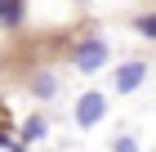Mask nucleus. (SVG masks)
I'll use <instances>...</instances> for the list:
<instances>
[{
  "mask_svg": "<svg viewBox=\"0 0 156 152\" xmlns=\"http://www.w3.org/2000/svg\"><path fill=\"white\" fill-rule=\"evenodd\" d=\"M76 72H98V67H107V40L103 36H85L80 45H76Z\"/></svg>",
  "mask_w": 156,
  "mask_h": 152,
  "instance_id": "obj_1",
  "label": "nucleus"
},
{
  "mask_svg": "<svg viewBox=\"0 0 156 152\" xmlns=\"http://www.w3.org/2000/svg\"><path fill=\"white\" fill-rule=\"evenodd\" d=\"M103 117H107V94H98V90L80 94V103H76V125H80V130H94Z\"/></svg>",
  "mask_w": 156,
  "mask_h": 152,
  "instance_id": "obj_2",
  "label": "nucleus"
},
{
  "mask_svg": "<svg viewBox=\"0 0 156 152\" xmlns=\"http://www.w3.org/2000/svg\"><path fill=\"white\" fill-rule=\"evenodd\" d=\"M138 85H147V63H138V58L120 63L116 67V94H134Z\"/></svg>",
  "mask_w": 156,
  "mask_h": 152,
  "instance_id": "obj_3",
  "label": "nucleus"
},
{
  "mask_svg": "<svg viewBox=\"0 0 156 152\" xmlns=\"http://www.w3.org/2000/svg\"><path fill=\"white\" fill-rule=\"evenodd\" d=\"M31 90H36V98H54V90H58V76H54V72H36Z\"/></svg>",
  "mask_w": 156,
  "mask_h": 152,
  "instance_id": "obj_4",
  "label": "nucleus"
},
{
  "mask_svg": "<svg viewBox=\"0 0 156 152\" xmlns=\"http://www.w3.org/2000/svg\"><path fill=\"white\" fill-rule=\"evenodd\" d=\"M45 134H49V121H45V117H27V125H23V139H27V143L45 139Z\"/></svg>",
  "mask_w": 156,
  "mask_h": 152,
  "instance_id": "obj_5",
  "label": "nucleus"
},
{
  "mask_svg": "<svg viewBox=\"0 0 156 152\" xmlns=\"http://www.w3.org/2000/svg\"><path fill=\"white\" fill-rule=\"evenodd\" d=\"M23 18H27V9H23V5H0V23H5V27H18Z\"/></svg>",
  "mask_w": 156,
  "mask_h": 152,
  "instance_id": "obj_6",
  "label": "nucleus"
},
{
  "mask_svg": "<svg viewBox=\"0 0 156 152\" xmlns=\"http://www.w3.org/2000/svg\"><path fill=\"white\" fill-rule=\"evenodd\" d=\"M138 32H143L147 40H156V13H143V18H138Z\"/></svg>",
  "mask_w": 156,
  "mask_h": 152,
  "instance_id": "obj_7",
  "label": "nucleus"
},
{
  "mask_svg": "<svg viewBox=\"0 0 156 152\" xmlns=\"http://www.w3.org/2000/svg\"><path fill=\"white\" fill-rule=\"evenodd\" d=\"M116 152H138V143H134L129 134H125V139H116Z\"/></svg>",
  "mask_w": 156,
  "mask_h": 152,
  "instance_id": "obj_8",
  "label": "nucleus"
}]
</instances>
